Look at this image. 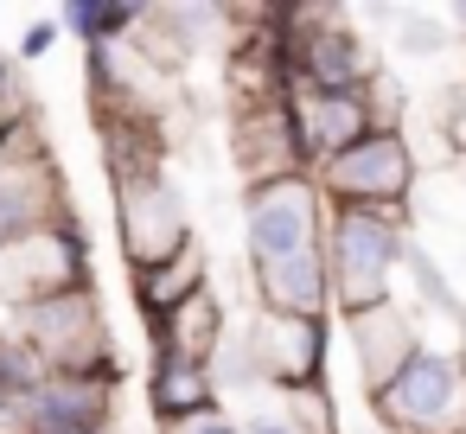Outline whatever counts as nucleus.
<instances>
[{
  "label": "nucleus",
  "mask_w": 466,
  "mask_h": 434,
  "mask_svg": "<svg viewBox=\"0 0 466 434\" xmlns=\"http://www.w3.org/2000/svg\"><path fill=\"white\" fill-rule=\"evenodd\" d=\"M39 383H46V364L20 338H0V409H20Z\"/></svg>",
  "instance_id": "nucleus-18"
},
{
  "label": "nucleus",
  "mask_w": 466,
  "mask_h": 434,
  "mask_svg": "<svg viewBox=\"0 0 466 434\" xmlns=\"http://www.w3.org/2000/svg\"><path fill=\"white\" fill-rule=\"evenodd\" d=\"M402 249H409L402 211L332 205V217H326V281H332V300L345 313L383 307L390 300V281L402 268Z\"/></svg>",
  "instance_id": "nucleus-2"
},
{
  "label": "nucleus",
  "mask_w": 466,
  "mask_h": 434,
  "mask_svg": "<svg viewBox=\"0 0 466 434\" xmlns=\"http://www.w3.org/2000/svg\"><path fill=\"white\" fill-rule=\"evenodd\" d=\"M0 109H20V84H14V65L0 58Z\"/></svg>",
  "instance_id": "nucleus-24"
},
{
  "label": "nucleus",
  "mask_w": 466,
  "mask_h": 434,
  "mask_svg": "<svg viewBox=\"0 0 466 434\" xmlns=\"http://www.w3.org/2000/svg\"><path fill=\"white\" fill-rule=\"evenodd\" d=\"M116 230H122V249H128V268H154V262L179 256V249L192 243L179 186H173L160 167H128V173H116Z\"/></svg>",
  "instance_id": "nucleus-5"
},
{
  "label": "nucleus",
  "mask_w": 466,
  "mask_h": 434,
  "mask_svg": "<svg viewBox=\"0 0 466 434\" xmlns=\"http://www.w3.org/2000/svg\"><path fill=\"white\" fill-rule=\"evenodd\" d=\"M370 409L390 434H466V370L453 351L415 345L409 364L370 389Z\"/></svg>",
  "instance_id": "nucleus-3"
},
{
  "label": "nucleus",
  "mask_w": 466,
  "mask_h": 434,
  "mask_svg": "<svg viewBox=\"0 0 466 434\" xmlns=\"http://www.w3.org/2000/svg\"><path fill=\"white\" fill-rule=\"evenodd\" d=\"M249 358L262 370V383L300 396L319 383V364H326V319H288V313H262L249 319Z\"/></svg>",
  "instance_id": "nucleus-8"
},
{
  "label": "nucleus",
  "mask_w": 466,
  "mask_h": 434,
  "mask_svg": "<svg viewBox=\"0 0 466 434\" xmlns=\"http://www.w3.org/2000/svg\"><path fill=\"white\" fill-rule=\"evenodd\" d=\"M402 20V52H441V33L428 14H396Z\"/></svg>",
  "instance_id": "nucleus-20"
},
{
  "label": "nucleus",
  "mask_w": 466,
  "mask_h": 434,
  "mask_svg": "<svg viewBox=\"0 0 466 434\" xmlns=\"http://www.w3.org/2000/svg\"><path fill=\"white\" fill-rule=\"evenodd\" d=\"M319 186L326 205H358V211H402L415 192V154L396 128H370L364 141H351L345 154H332L326 167L307 173Z\"/></svg>",
  "instance_id": "nucleus-4"
},
{
  "label": "nucleus",
  "mask_w": 466,
  "mask_h": 434,
  "mask_svg": "<svg viewBox=\"0 0 466 434\" xmlns=\"http://www.w3.org/2000/svg\"><path fill=\"white\" fill-rule=\"evenodd\" d=\"M453 20H460V26H466V0H460V7H453Z\"/></svg>",
  "instance_id": "nucleus-26"
},
{
  "label": "nucleus",
  "mask_w": 466,
  "mask_h": 434,
  "mask_svg": "<svg viewBox=\"0 0 466 434\" xmlns=\"http://www.w3.org/2000/svg\"><path fill=\"white\" fill-rule=\"evenodd\" d=\"M128 26H141V7H96V0H71L65 7V33H77L90 52H109Z\"/></svg>",
  "instance_id": "nucleus-16"
},
{
  "label": "nucleus",
  "mask_w": 466,
  "mask_h": 434,
  "mask_svg": "<svg viewBox=\"0 0 466 434\" xmlns=\"http://www.w3.org/2000/svg\"><path fill=\"white\" fill-rule=\"evenodd\" d=\"M58 217L65 211H58V173H52V160L0 173V249L33 237V230H46V224H58Z\"/></svg>",
  "instance_id": "nucleus-12"
},
{
  "label": "nucleus",
  "mask_w": 466,
  "mask_h": 434,
  "mask_svg": "<svg viewBox=\"0 0 466 434\" xmlns=\"http://www.w3.org/2000/svg\"><path fill=\"white\" fill-rule=\"evenodd\" d=\"M288 122H294V147L300 167H326L332 154H345L351 141H364L377 128L370 116V90H288Z\"/></svg>",
  "instance_id": "nucleus-7"
},
{
  "label": "nucleus",
  "mask_w": 466,
  "mask_h": 434,
  "mask_svg": "<svg viewBox=\"0 0 466 434\" xmlns=\"http://www.w3.org/2000/svg\"><path fill=\"white\" fill-rule=\"evenodd\" d=\"M167 434H243V428L224 421V415H198V421H179V428H167Z\"/></svg>",
  "instance_id": "nucleus-22"
},
{
  "label": "nucleus",
  "mask_w": 466,
  "mask_h": 434,
  "mask_svg": "<svg viewBox=\"0 0 466 434\" xmlns=\"http://www.w3.org/2000/svg\"><path fill=\"white\" fill-rule=\"evenodd\" d=\"M326 217H332V205L319 198V186L307 173L249 186V198H243V249H249V268H256L262 313L326 319V307H332Z\"/></svg>",
  "instance_id": "nucleus-1"
},
{
  "label": "nucleus",
  "mask_w": 466,
  "mask_h": 434,
  "mask_svg": "<svg viewBox=\"0 0 466 434\" xmlns=\"http://www.w3.org/2000/svg\"><path fill=\"white\" fill-rule=\"evenodd\" d=\"M237 428H243V434H313V421L294 415V409H275V415L262 409V415H249V421H237Z\"/></svg>",
  "instance_id": "nucleus-19"
},
{
  "label": "nucleus",
  "mask_w": 466,
  "mask_h": 434,
  "mask_svg": "<svg viewBox=\"0 0 466 434\" xmlns=\"http://www.w3.org/2000/svg\"><path fill=\"white\" fill-rule=\"evenodd\" d=\"M71 288H90L84 230L71 217L0 249V300L7 307H33V300H52V294H71Z\"/></svg>",
  "instance_id": "nucleus-6"
},
{
  "label": "nucleus",
  "mask_w": 466,
  "mask_h": 434,
  "mask_svg": "<svg viewBox=\"0 0 466 434\" xmlns=\"http://www.w3.org/2000/svg\"><path fill=\"white\" fill-rule=\"evenodd\" d=\"M345 326H351L358 370H364V383H370V389H377V383H390V377L409 364V351L421 345V338H415V326H409V313H402L396 300L364 307V313H345Z\"/></svg>",
  "instance_id": "nucleus-11"
},
{
  "label": "nucleus",
  "mask_w": 466,
  "mask_h": 434,
  "mask_svg": "<svg viewBox=\"0 0 466 434\" xmlns=\"http://www.w3.org/2000/svg\"><path fill=\"white\" fill-rule=\"evenodd\" d=\"M52 39H58V26H52V20L26 26V39H20V58H46V52H52Z\"/></svg>",
  "instance_id": "nucleus-21"
},
{
  "label": "nucleus",
  "mask_w": 466,
  "mask_h": 434,
  "mask_svg": "<svg viewBox=\"0 0 466 434\" xmlns=\"http://www.w3.org/2000/svg\"><path fill=\"white\" fill-rule=\"evenodd\" d=\"M147 326H154V345L160 351L192 358V364H211L218 345H224V300L205 288V294H192L186 307H173L167 319H147Z\"/></svg>",
  "instance_id": "nucleus-14"
},
{
  "label": "nucleus",
  "mask_w": 466,
  "mask_h": 434,
  "mask_svg": "<svg viewBox=\"0 0 466 434\" xmlns=\"http://www.w3.org/2000/svg\"><path fill=\"white\" fill-rule=\"evenodd\" d=\"M237 160H243L249 186L307 173V167H300V147H294L288 96H281V103H249V109H243V122H237Z\"/></svg>",
  "instance_id": "nucleus-10"
},
{
  "label": "nucleus",
  "mask_w": 466,
  "mask_h": 434,
  "mask_svg": "<svg viewBox=\"0 0 466 434\" xmlns=\"http://www.w3.org/2000/svg\"><path fill=\"white\" fill-rule=\"evenodd\" d=\"M205 281H211V262H205L198 243H186L179 256H167L154 268H135V300H141L147 319H167L173 307H186L192 294H205Z\"/></svg>",
  "instance_id": "nucleus-15"
},
{
  "label": "nucleus",
  "mask_w": 466,
  "mask_h": 434,
  "mask_svg": "<svg viewBox=\"0 0 466 434\" xmlns=\"http://www.w3.org/2000/svg\"><path fill=\"white\" fill-rule=\"evenodd\" d=\"M447 135H453V147L466 154V90L453 96V109H447Z\"/></svg>",
  "instance_id": "nucleus-23"
},
{
  "label": "nucleus",
  "mask_w": 466,
  "mask_h": 434,
  "mask_svg": "<svg viewBox=\"0 0 466 434\" xmlns=\"http://www.w3.org/2000/svg\"><path fill=\"white\" fill-rule=\"evenodd\" d=\"M109 396H116V377H46L14 409V428L20 434H103Z\"/></svg>",
  "instance_id": "nucleus-9"
},
{
  "label": "nucleus",
  "mask_w": 466,
  "mask_h": 434,
  "mask_svg": "<svg viewBox=\"0 0 466 434\" xmlns=\"http://www.w3.org/2000/svg\"><path fill=\"white\" fill-rule=\"evenodd\" d=\"M460 370H466V319H460Z\"/></svg>",
  "instance_id": "nucleus-25"
},
{
  "label": "nucleus",
  "mask_w": 466,
  "mask_h": 434,
  "mask_svg": "<svg viewBox=\"0 0 466 434\" xmlns=\"http://www.w3.org/2000/svg\"><path fill=\"white\" fill-rule=\"evenodd\" d=\"M154 415H160V428H179V421L218 415V383H211V364H192V358L160 351V358H154Z\"/></svg>",
  "instance_id": "nucleus-13"
},
{
  "label": "nucleus",
  "mask_w": 466,
  "mask_h": 434,
  "mask_svg": "<svg viewBox=\"0 0 466 434\" xmlns=\"http://www.w3.org/2000/svg\"><path fill=\"white\" fill-rule=\"evenodd\" d=\"M402 268L415 275V294H421V307H428V313H441V319H466V313H460V294L447 288L441 262H434L421 243H409V249H402Z\"/></svg>",
  "instance_id": "nucleus-17"
}]
</instances>
